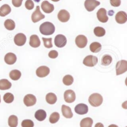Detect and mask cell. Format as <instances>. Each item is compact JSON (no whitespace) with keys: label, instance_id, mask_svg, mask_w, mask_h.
I'll list each match as a JSON object with an SVG mask.
<instances>
[{"label":"cell","instance_id":"cell-1","mask_svg":"<svg viewBox=\"0 0 127 127\" xmlns=\"http://www.w3.org/2000/svg\"><path fill=\"white\" fill-rule=\"evenodd\" d=\"M39 30L42 35H51L54 33L55 31V27L52 23L45 22L40 25Z\"/></svg>","mask_w":127,"mask_h":127},{"label":"cell","instance_id":"cell-2","mask_svg":"<svg viewBox=\"0 0 127 127\" xmlns=\"http://www.w3.org/2000/svg\"><path fill=\"white\" fill-rule=\"evenodd\" d=\"M103 97L100 94L94 93L89 97V102L93 107L100 106L102 104Z\"/></svg>","mask_w":127,"mask_h":127},{"label":"cell","instance_id":"cell-3","mask_svg":"<svg viewBox=\"0 0 127 127\" xmlns=\"http://www.w3.org/2000/svg\"><path fill=\"white\" fill-rule=\"evenodd\" d=\"M127 71V62L125 60H122L118 62L116 65V74L120 75L125 73Z\"/></svg>","mask_w":127,"mask_h":127},{"label":"cell","instance_id":"cell-4","mask_svg":"<svg viewBox=\"0 0 127 127\" xmlns=\"http://www.w3.org/2000/svg\"><path fill=\"white\" fill-rule=\"evenodd\" d=\"M99 1L96 0H86L84 2V6L86 9L89 12H92L96 7L100 5Z\"/></svg>","mask_w":127,"mask_h":127},{"label":"cell","instance_id":"cell-5","mask_svg":"<svg viewBox=\"0 0 127 127\" xmlns=\"http://www.w3.org/2000/svg\"><path fill=\"white\" fill-rule=\"evenodd\" d=\"M98 62L97 58L96 56H94L92 55H89L86 56L84 59L83 64L87 67H94Z\"/></svg>","mask_w":127,"mask_h":127},{"label":"cell","instance_id":"cell-6","mask_svg":"<svg viewBox=\"0 0 127 127\" xmlns=\"http://www.w3.org/2000/svg\"><path fill=\"white\" fill-rule=\"evenodd\" d=\"M55 44L58 48H63L66 44L67 40L65 36L63 35H57L55 38Z\"/></svg>","mask_w":127,"mask_h":127},{"label":"cell","instance_id":"cell-7","mask_svg":"<svg viewBox=\"0 0 127 127\" xmlns=\"http://www.w3.org/2000/svg\"><path fill=\"white\" fill-rule=\"evenodd\" d=\"M45 18V16L40 12V7L37 6L36 7V9L32 14V21L34 23L38 22L39 21L44 19Z\"/></svg>","mask_w":127,"mask_h":127},{"label":"cell","instance_id":"cell-8","mask_svg":"<svg viewBox=\"0 0 127 127\" xmlns=\"http://www.w3.org/2000/svg\"><path fill=\"white\" fill-rule=\"evenodd\" d=\"M76 46L79 48H84L86 46L87 44V38L86 36L79 35L76 36L75 39Z\"/></svg>","mask_w":127,"mask_h":127},{"label":"cell","instance_id":"cell-9","mask_svg":"<svg viewBox=\"0 0 127 127\" xmlns=\"http://www.w3.org/2000/svg\"><path fill=\"white\" fill-rule=\"evenodd\" d=\"M64 99L68 103H72L76 99V94L73 90H68L64 92Z\"/></svg>","mask_w":127,"mask_h":127},{"label":"cell","instance_id":"cell-10","mask_svg":"<svg viewBox=\"0 0 127 127\" xmlns=\"http://www.w3.org/2000/svg\"><path fill=\"white\" fill-rule=\"evenodd\" d=\"M37 99L34 95L29 94L27 95L24 98V103L26 106L30 107L33 106L36 104Z\"/></svg>","mask_w":127,"mask_h":127},{"label":"cell","instance_id":"cell-11","mask_svg":"<svg viewBox=\"0 0 127 127\" xmlns=\"http://www.w3.org/2000/svg\"><path fill=\"white\" fill-rule=\"evenodd\" d=\"M50 73V68L47 66H40L36 70V75L40 78L45 77Z\"/></svg>","mask_w":127,"mask_h":127},{"label":"cell","instance_id":"cell-12","mask_svg":"<svg viewBox=\"0 0 127 127\" xmlns=\"http://www.w3.org/2000/svg\"><path fill=\"white\" fill-rule=\"evenodd\" d=\"M26 36L23 33H20L17 34L16 36H14V43L18 46H22L24 45L25 42H26Z\"/></svg>","mask_w":127,"mask_h":127},{"label":"cell","instance_id":"cell-13","mask_svg":"<svg viewBox=\"0 0 127 127\" xmlns=\"http://www.w3.org/2000/svg\"><path fill=\"white\" fill-rule=\"evenodd\" d=\"M97 17L99 21L102 23H105L109 20L107 15V11L105 9L101 8L97 12Z\"/></svg>","mask_w":127,"mask_h":127},{"label":"cell","instance_id":"cell-14","mask_svg":"<svg viewBox=\"0 0 127 127\" xmlns=\"http://www.w3.org/2000/svg\"><path fill=\"white\" fill-rule=\"evenodd\" d=\"M70 18V14L66 10L62 9L58 14V19L62 22H66Z\"/></svg>","mask_w":127,"mask_h":127},{"label":"cell","instance_id":"cell-15","mask_svg":"<svg viewBox=\"0 0 127 127\" xmlns=\"http://www.w3.org/2000/svg\"><path fill=\"white\" fill-rule=\"evenodd\" d=\"M88 106L85 104H79L76 105V106L74 108L76 114L79 115H84L88 112Z\"/></svg>","mask_w":127,"mask_h":127},{"label":"cell","instance_id":"cell-16","mask_svg":"<svg viewBox=\"0 0 127 127\" xmlns=\"http://www.w3.org/2000/svg\"><path fill=\"white\" fill-rule=\"evenodd\" d=\"M115 21L118 24H125L127 21V14L124 11H119L115 16Z\"/></svg>","mask_w":127,"mask_h":127},{"label":"cell","instance_id":"cell-17","mask_svg":"<svg viewBox=\"0 0 127 127\" xmlns=\"http://www.w3.org/2000/svg\"><path fill=\"white\" fill-rule=\"evenodd\" d=\"M41 7L43 11L45 13L50 14L54 11V6L47 1H43L41 4Z\"/></svg>","mask_w":127,"mask_h":127},{"label":"cell","instance_id":"cell-18","mask_svg":"<svg viewBox=\"0 0 127 127\" xmlns=\"http://www.w3.org/2000/svg\"><path fill=\"white\" fill-rule=\"evenodd\" d=\"M17 61V57L16 54L12 53H9L4 56V61L7 64L12 65Z\"/></svg>","mask_w":127,"mask_h":127},{"label":"cell","instance_id":"cell-19","mask_svg":"<svg viewBox=\"0 0 127 127\" xmlns=\"http://www.w3.org/2000/svg\"><path fill=\"white\" fill-rule=\"evenodd\" d=\"M62 112L63 116L66 119H71V118L73 117V112H72L71 109L69 107L66 106V105H62Z\"/></svg>","mask_w":127,"mask_h":127},{"label":"cell","instance_id":"cell-20","mask_svg":"<svg viewBox=\"0 0 127 127\" xmlns=\"http://www.w3.org/2000/svg\"><path fill=\"white\" fill-rule=\"evenodd\" d=\"M29 44L32 48H38L40 46V41L39 36L36 35H32L30 37Z\"/></svg>","mask_w":127,"mask_h":127},{"label":"cell","instance_id":"cell-21","mask_svg":"<svg viewBox=\"0 0 127 127\" xmlns=\"http://www.w3.org/2000/svg\"><path fill=\"white\" fill-rule=\"evenodd\" d=\"M47 117V113L46 112L42 109H40L36 111L35 114V118L38 120V121H44Z\"/></svg>","mask_w":127,"mask_h":127},{"label":"cell","instance_id":"cell-22","mask_svg":"<svg viewBox=\"0 0 127 127\" xmlns=\"http://www.w3.org/2000/svg\"><path fill=\"white\" fill-rule=\"evenodd\" d=\"M11 8L8 4H4L0 7V16L5 17L11 12Z\"/></svg>","mask_w":127,"mask_h":127},{"label":"cell","instance_id":"cell-23","mask_svg":"<svg viewBox=\"0 0 127 127\" xmlns=\"http://www.w3.org/2000/svg\"><path fill=\"white\" fill-rule=\"evenodd\" d=\"M12 86L11 82L7 79L0 80V90H7L10 89Z\"/></svg>","mask_w":127,"mask_h":127},{"label":"cell","instance_id":"cell-24","mask_svg":"<svg viewBox=\"0 0 127 127\" xmlns=\"http://www.w3.org/2000/svg\"><path fill=\"white\" fill-rule=\"evenodd\" d=\"M93 124V120L91 118L86 117L82 119L80 122L81 127H92Z\"/></svg>","mask_w":127,"mask_h":127},{"label":"cell","instance_id":"cell-25","mask_svg":"<svg viewBox=\"0 0 127 127\" xmlns=\"http://www.w3.org/2000/svg\"><path fill=\"white\" fill-rule=\"evenodd\" d=\"M57 101V97L53 93H49L46 95V101L49 104H54Z\"/></svg>","mask_w":127,"mask_h":127},{"label":"cell","instance_id":"cell-26","mask_svg":"<svg viewBox=\"0 0 127 127\" xmlns=\"http://www.w3.org/2000/svg\"><path fill=\"white\" fill-rule=\"evenodd\" d=\"M90 50L94 53H97L101 50L102 45L98 42H93L90 44Z\"/></svg>","mask_w":127,"mask_h":127},{"label":"cell","instance_id":"cell-27","mask_svg":"<svg viewBox=\"0 0 127 127\" xmlns=\"http://www.w3.org/2000/svg\"><path fill=\"white\" fill-rule=\"evenodd\" d=\"M21 77V72L18 70H13L9 73V77L12 80H18Z\"/></svg>","mask_w":127,"mask_h":127},{"label":"cell","instance_id":"cell-28","mask_svg":"<svg viewBox=\"0 0 127 127\" xmlns=\"http://www.w3.org/2000/svg\"><path fill=\"white\" fill-rule=\"evenodd\" d=\"M8 125L10 127H17L18 125V119L16 115H11L8 119Z\"/></svg>","mask_w":127,"mask_h":127},{"label":"cell","instance_id":"cell-29","mask_svg":"<svg viewBox=\"0 0 127 127\" xmlns=\"http://www.w3.org/2000/svg\"><path fill=\"white\" fill-rule=\"evenodd\" d=\"M101 62L102 65H103L104 66H108L112 62V56L110 55L105 54L102 57V58Z\"/></svg>","mask_w":127,"mask_h":127},{"label":"cell","instance_id":"cell-30","mask_svg":"<svg viewBox=\"0 0 127 127\" xmlns=\"http://www.w3.org/2000/svg\"><path fill=\"white\" fill-rule=\"evenodd\" d=\"M4 25L5 28H6L7 30H13L15 29V27H16V24H15L14 21L12 19H7L4 22Z\"/></svg>","mask_w":127,"mask_h":127},{"label":"cell","instance_id":"cell-31","mask_svg":"<svg viewBox=\"0 0 127 127\" xmlns=\"http://www.w3.org/2000/svg\"><path fill=\"white\" fill-rule=\"evenodd\" d=\"M94 33L97 37H102L105 35V30L101 27H97L94 30Z\"/></svg>","mask_w":127,"mask_h":127},{"label":"cell","instance_id":"cell-32","mask_svg":"<svg viewBox=\"0 0 127 127\" xmlns=\"http://www.w3.org/2000/svg\"><path fill=\"white\" fill-rule=\"evenodd\" d=\"M73 82H74L73 77L70 75H66L63 78V83L66 86H70L73 84Z\"/></svg>","mask_w":127,"mask_h":127},{"label":"cell","instance_id":"cell-33","mask_svg":"<svg viewBox=\"0 0 127 127\" xmlns=\"http://www.w3.org/2000/svg\"><path fill=\"white\" fill-rule=\"evenodd\" d=\"M14 99V95L11 93H7L3 96L4 101L7 104L11 103V102H13Z\"/></svg>","mask_w":127,"mask_h":127},{"label":"cell","instance_id":"cell-34","mask_svg":"<svg viewBox=\"0 0 127 127\" xmlns=\"http://www.w3.org/2000/svg\"><path fill=\"white\" fill-rule=\"evenodd\" d=\"M60 114L58 112L52 113L50 116L49 121L51 124H56L60 119Z\"/></svg>","mask_w":127,"mask_h":127},{"label":"cell","instance_id":"cell-35","mask_svg":"<svg viewBox=\"0 0 127 127\" xmlns=\"http://www.w3.org/2000/svg\"><path fill=\"white\" fill-rule=\"evenodd\" d=\"M42 40L44 41V46L47 48H51L53 47V43H52V38H43Z\"/></svg>","mask_w":127,"mask_h":127},{"label":"cell","instance_id":"cell-36","mask_svg":"<svg viewBox=\"0 0 127 127\" xmlns=\"http://www.w3.org/2000/svg\"><path fill=\"white\" fill-rule=\"evenodd\" d=\"M21 126L22 127H34V124L31 120L27 119V120H24L22 122Z\"/></svg>","mask_w":127,"mask_h":127},{"label":"cell","instance_id":"cell-37","mask_svg":"<svg viewBox=\"0 0 127 127\" xmlns=\"http://www.w3.org/2000/svg\"><path fill=\"white\" fill-rule=\"evenodd\" d=\"M25 6L26 7L27 9L28 10H32L33 9L34 7V3L33 2L32 0H27L25 1Z\"/></svg>","mask_w":127,"mask_h":127},{"label":"cell","instance_id":"cell-38","mask_svg":"<svg viewBox=\"0 0 127 127\" xmlns=\"http://www.w3.org/2000/svg\"><path fill=\"white\" fill-rule=\"evenodd\" d=\"M58 53L56 50H52L50 51L49 53V58H52V59H55L58 57Z\"/></svg>","mask_w":127,"mask_h":127},{"label":"cell","instance_id":"cell-39","mask_svg":"<svg viewBox=\"0 0 127 127\" xmlns=\"http://www.w3.org/2000/svg\"><path fill=\"white\" fill-rule=\"evenodd\" d=\"M110 2L114 7H119L121 4V0H110Z\"/></svg>","mask_w":127,"mask_h":127},{"label":"cell","instance_id":"cell-40","mask_svg":"<svg viewBox=\"0 0 127 127\" xmlns=\"http://www.w3.org/2000/svg\"><path fill=\"white\" fill-rule=\"evenodd\" d=\"M23 0H12V4L14 7H19L22 5Z\"/></svg>","mask_w":127,"mask_h":127},{"label":"cell","instance_id":"cell-41","mask_svg":"<svg viewBox=\"0 0 127 127\" xmlns=\"http://www.w3.org/2000/svg\"><path fill=\"white\" fill-rule=\"evenodd\" d=\"M94 127H104V126L102 123H97Z\"/></svg>","mask_w":127,"mask_h":127},{"label":"cell","instance_id":"cell-42","mask_svg":"<svg viewBox=\"0 0 127 127\" xmlns=\"http://www.w3.org/2000/svg\"><path fill=\"white\" fill-rule=\"evenodd\" d=\"M119 127L117 126V125H114V124H112V125H109V127Z\"/></svg>","mask_w":127,"mask_h":127},{"label":"cell","instance_id":"cell-43","mask_svg":"<svg viewBox=\"0 0 127 127\" xmlns=\"http://www.w3.org/2000/svg\"><path fill=\"white\" fill-rule=\"evenodd\" d=\"M52 1H54V2H58V1H59L60 0H52Z\"/></svg>","mask_w":127,"mask_h":127},{"label":"cell","instance_id":"cell-44","mask_svg":"<svg viewBox=\"0 0 127 127\" xmlns=\"http://www.w3.org/2000/svg\"><path fill=\"white\" fill-rule=\"evenodd\" d=\"M0 102H1V96H0Z\"/></svg>","mask_w":127,"mask_h":127},{"label":"cell","instance_id":"cell-45","mask_svg":"<svg viewBox=\"0 0 127 127\" xmlns=\"http://www.w3.org/2000/svg\"><path fill=\"white\" fill-rule=\"evenodd\" d=\"M0 1H1V0H0Z\"/></svg>","mask_w":127,"mask_h":127}]
</instances>
